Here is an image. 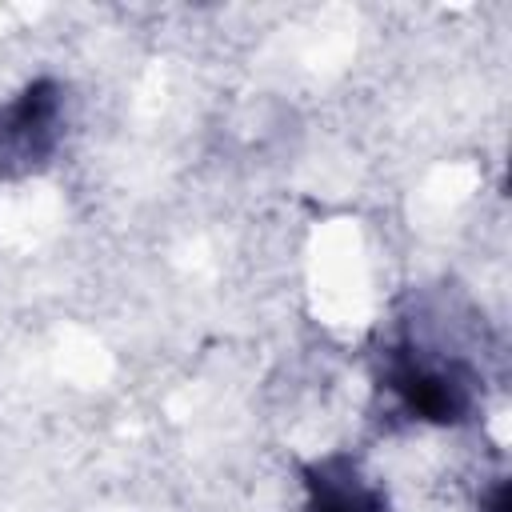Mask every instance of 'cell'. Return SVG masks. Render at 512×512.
I'll use <instances>...</instances> for the list:
<instances>
[{
    "label": "cell",
    "instance_id": "obj_1",
    "mask_svg": "<svg viewBox=\"0 0 512 512\" xmlns=\"http://www.w3.org/2000/svg\"><path fill=\"white\" fill-rule=\"evenodd\" d=\"M52 124H56L52 84H36L16 104H8L0 112V172H8L12 164L40 160L52 144Z\"/></svg>",
    "mask_w": 512,
    "mask_h": 512
}]
</instances>
